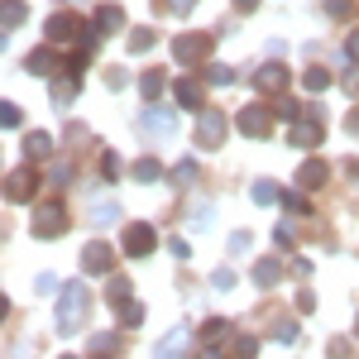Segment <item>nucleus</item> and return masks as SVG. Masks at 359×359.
Masks as SVG:
<instances>
[{
	"mask_svg": "<svg viewBox=\"0 0 359 359\" xmlns=\"http://www.w3.org/2000/svg\"><path fill=\"white\" fill-rule=\"evenodd\" d=\"M62 287H67V283H57L53 273H43V278H39V292H43V297H53V292H62Z\"/></svg>",
	"mask_w": 359,
	"mask_h": 359,
	"instance_id": "c9c22d12",
	"label": "nucleus"
},
{
	"mask_svg": "<svg viewBox=\"0 0 359 359\" xmlns=\"http://www.w3.org/2000/svg\"><path fill=\"white\" fill-rule=\"evenodd\" d=\"M311 306H316V292L302 287V292H297V311H311Z\"/></svg>",
	"mask_w": 359,
	"mask_h": 359,
	"instance_id": "79ce46f5",
	"label": "nucleus"
},
{
	"mask_svg": "<svg viewBox=\"0 0 359 359\" xmlns=\"http://www.w3.org/2000/svg\"><path fill=\"white\" fill-rule=\"evenodd\" d=\"M206 77H211V82H216V86L235 82V72H230V67H225V62H216V67H211V72H206Z\"/></svg>",
	"mask_w": 359,
	"mask_h": 359,
	"instance_id": "e433bc0d",
	"label": "nucleus"
},
{
	"mask_svg": "<svg viewBox=\"0 0 359 359\" xmlns=\"http://www.w3.org/2000/svg\"><path fill=\"white\" fill-rule=\"evenodd\" d=\"M168 5H172V15H192L196 0H168Z\"/></svg>",
	"mask_w": 359,
	"mask_h": 359,
	"instance_id": "a18cd8bd",
	"label": "nucleus"
},
{
	"mask_svg": "<svg viewBox=\"0 0 359 359\" xmlns=\"http://www.w3.org/2000/svg\"><path fill=\"white\" fill-rule=\"evenodd\" d=\"M139 125H144L149 135H172V130H177V111H163V106H149V111L139 115Z\"/></svg>",
	"mask_w": 359,
	"mask_h": 359,
	"instance_id": "6e6552de",
	"label": "nucleus"
},
{
	"mask_svg": "<svg viewBox=\"0 0 359 359\" xmlns=\"http://www.w3.org/2000/svg\"><path fill=\"white\" fill-rule=\"evenodd\" d=\"M235 5H240V10H254V5H259V0H235Z\"/></svg>",
	"mask_w": 359,
	"mask_h": 359,
	"instance_id": "8fccbe9b",
	"label": "nucleus"
},
{
	"mask_svg": "<svg viewBox=\"0 0 359 359\" xmlns=\"http://www.w3.org/2000/svg\"><path fill=\"white\" fill-rule=\"evenodd\" d=\"M25 15H29L25 0H5V34H10L15 25H25Z\"/></svg>",
	"mask_w": 359,
	"mask_h": 359,
	"instance_id": "b1692460",
	"label": "nucleus"
},
{
	"mask_svg": "<svg viewBox=\"0 0 359 359\" xmlns=\"http://www.w3.org/2000/svg\"><path fill=\"white\" fill-rule=\"evenodd\" d=\"M115 316H120L125 331H139V326H144V306H139V302H120V306H115Z\"/></svg>",
	"mask_w": 359,
	"mask_h": 359,
	"instance_id": "6ab92c4d",
	"label": "nucleus"
},
{
	"mask_svg": "<svg viewBox=\"0 0 359 359\" xmlns=\"http://www.w3.org/2000/svg\"><path fill=\"white\" fill-rule=\"evenodd\" d=\"M163 82H168V72H163V67H149V72L139 77V91H144V101H158Z\"/></svg>",
	"mask_w": 359,
	"mask_h": 359,
	"instance_id": "2eb2a0df",
	"label": "nucleus"
},
{
	"mask_svg": "<svg viewBox=\"0 0 359 359\" xmlns=\"http://www.w3.org/2000/svg\"><path fill=\"white\" fill-rule=\"evenodd\" d=\"M86 302H91L86 283H67V287L57 292V316H53V326H57L62 335H72L77 326H82V316H86Z\"/></svg>",
	"mask_w": 359,
	"mask_h": 359,
	"instance_id": "f257e3e1",
	"label": "nucleus"
},
{
	"mask_svg": "<svg viewBox=\"0 0 359 359\" xmlns=\"http://www.w3.org/2000/svg\"><path fill=\"white\" fill-rule=\"evenodd\" d=\"M245 249H249V235H245V230H240V235H230V254H245Z\"/></svg>",
	"mask_w": 359,
	"mask_h": 359,
	"instance_id": "c03bdc74",
	"label": "nucleus"
},
{
	"mask_svg": "<svg viewBox=\"0 0 359 359\" xmlns=\"http://www.w3.org/2000/svg\"><path fill=\"white\" fill-rule=\"evenodd\" d=\"M302 86L306 91H326V86H331V72H326V67H311V72L302 77Z\"/></svg>",
	"mask_w": 359,
	"mask_h": 359,
	"instance_id": "a878e982",
	"label": "nucleus"
},
{
	"mask_svg": "<svg viewBox=\"0 0 359 359\" xmlns=\"http://www.w3.org/2000/svg\"><path fill=\"white\" fill-rule=\"evenodd\" d=\"M144 48H154V29H135L130 34V53H144Z\"/></svg>",
	"mask_w": 359,
	"mask_h": 359,
	"instance_id": "7c9ffc66",
	"label": "nucleus"
},
{
	"mask_svg": "<svg viewBox=\"0 0 359 359\" xmlns=\"http://www.w3.org/2000/svg\"><path fill=\"white\" fill-rule=\"evenodd\" d=\"M283 206H287V211H297V216H306V211H311L302 192H283Z\"/></svg>",
	"mask_w": 359,
	"mask_h": 359,
	"instance_id": "f704fd0d",
	"label": "nucleus"
},
{
	"mask_svg": "<svg viewBox=\"0 0 359 359\" xmlns=\"http://www.w3.org/2000/svg\"><path fill=\"white\" fill-rule=\"evenodd\" d=\"M254 86H259V91H283V86H287V67H283V62H264V67L254 72Z\"/></svg>",
	"mask_w": 359,
	"mask_h": 359,
	"instance_id": "9d476101",
	"label": "nucleus"
},
{
	"mask_svg": "<svg viewBox=\"0 0 359 359\" xmlns=\"http://www.w3.org/2000/svg\"><path fill=\"white\" fill-rule=\"evenodd\" d=\"M235 125H240V135H249V139H264L269 130H273V111H269V106H245Z\"/></svg>",
	"mask_w": 359,
	"mask_h": 359,
	"instance_id": "20e7f679",
	"label": "nucleus"
},
{
	"mask_svg": "<svg viewBox=\"0 0 359 359\" xmlns=\"http://www.w3.org/2000/svg\"><path fill=\"white\" fill-rule=\"evenodd\" d=\"M187 345H192V331H187V326H172V331L158 340L154 359H182V355H187Z\"/></svg>",
	"mask_w": 359,
	"mask_h": 359,
	"instance_id": "0eeeda50",
	"label": "nucleus"
},
{
	"mask_svg": "<svg viewBox=\"0 0 359 359\" xmlns=\"http://www.w3.org/2000/svg\"><path fill=\"white\" fill-rule=\"evenodd\" d=\"M0 125H5V130H20V106H15V101L0 106Z\"/></svg>",
	"mask_w": 359,
	"mask_h": 359,
	"instance_id": "473e14b6",
	"label": "nucleus"
},
{
	"mask_svg": "<svg viewBox=\"0 0 359 359\" xmlns=\"http://www.w3.org/2000/svg\"><path fill=\"white\" fill-rule=\"evenodd\" d=\"M273 340H278V345H292V340H297V321H287V316H283V321L273 326Z\"/></svg>",
	"mask_w": 359,
	"mask_h": 359,
	"instance_id": "cd10ccee",
	"label": "nucleus"
},
{
	"mask_svg": "<svg viewBox=\"0 0 359 359\" xmlns=\"http://www.w3.org/2000/svg\"><path fill=\"white\" fill-rule=\"evenodd\" d=\"M57 359H77V355H57Z\"/></svg>",
	"mask_w": 359,
	"mask_h": 359,
	"instance_id": "3c124183",
	"label": "nucleus"
},
{
	"mask_svg": "<svg viewBox=\"0 0 359 359\" xmlns=\"http://www.w3.org/2000/svg\"><path fill=\"white\" fill-rule=\"evenodd\" d=\"M345 130H350V135H359V111H350V120H345Z\"/></svg>",
	"mask_w": 359,
	"mask_h": 359,
	"instance_id": "de8ad7c7",
	"label": "nucleus"
},
{
	"mask_svg": "<svg viewBox=\"0 0 359 359\" xmlns=\"http://www.w3.org/2000/svg\"><path fill=\"white\" fill-rule=\"evenodd\" d=\"M106 297H111L115 306H120V302H130V283H125V278H111V287H106Z\"/></svg>",
	"mask_w": 359,
	"mask_h": 359,
	"instance_id": "2f4dec72",
	"label": "nucleus"
},
{
	"mask_svg": "<svg viewBox=\"0 0 359 359\" xmlns=\"http://www.w3.org/2000/svg\"><path fill=\"white\" fill-rule=\"evenodd\" d=\"M206 53H211V34H177V39H172V57H177L182 67L201 62Z\"/></svg>",
	"mask_w": 359,
	"mask_h": 359,
	"instance_id": "7ed1b4c3",
	"label": "nucleus"
},
{
	"mask_svg": "<svg viewBox=\"0 0 359 359\" xmlns=\"http://www.w3.org/2000/svg\"><path fill=\"white\" fill-rule=\"evenodd\" d=\"M111 264H115L111 245H101V240H91V245L82 249V269H86V273H106Z\"/></svg>",
	"mask_w": 359,
	"mask_h": 359,
	"instance_id": "1a4fd4ad",
	"label": "nucleus"
},
{
	"mask_svg": "<svg viewBox=\"0 0 359 359\" xmlns=\"http://www.w3.org/2000/svg\"><path fill=\"white\" fill-rule=\"evenodd\" d=\"M172 91H177V106H187V111H206V106H201V86H196L192 77H187V82H177Z\"/></svg>",
	"mask_w": 359,
	"mask_h": 359,
	"instance_id": "dca6fc26",
	"label": "nucleus"
},
{
	"mask_svg": "<svg viewBox=\"0 0 359 359\" xmlns=\"http://www.w3.org/2000/svg\"><path fill=\"white\" fill-rule=\"evenodd\" d=\"M77 34H82V25L72 15H53L48 20V39H77Z\"/></svg>",
	"mask_w": 359,
	"mask_h": 359,
	"instance_id": "a211bd4d",
	"label": "nucleus"
},
{
	"mask_svg": "<svg viewBox=\"0 0 359 359\" xmlns=\"http://www.w3.org/2000/svg\"><path fill=\"white\" fill-rule=\"evenodd\" d=\"M249 196H254L259 206H273V201H283V192H278V182H269V177H259V182L249 187Z\"/></svg>",
	"mask_w": 359,
	"mask_h": 359,
	"instance_id": "aec40b11",
	"label": "nucleus"
},
{
	"mask_svg": "<svg viewBox=\"0 0 359 359\" xmlns=\"http://www.w3.org/2000/svg\"><path fill=\"white\" fill-rule=\"evenodd\" d=\"M158 245V235H154V225H144V221H135V225H125V254H130V259H144V254H149V249Z\"/></svg>",
	"mask_w": 359,
	"mask_h": 359,
	"instance_id": "39448f33",
	"label": "nucleus"
},
{
	"mask_svg": "<svg viewBox=\"0 0 359 359\" xmlns=\"http://www.w3.org/2000/svg\"><path fill=\"white\" fill-rule=\"evenodd\" d=\"M211 283H216V287H235V273H230V269H216Z\"/></svg>",
	"mask_w": 359,
	"mask_h": 359,
	"instance_id": "a19ab883",
	"label": "nucleus"
},
{
	"mask_svg": "<svg viewBox=\"0 0 359 359\" xmlns=\"http://www.w3.org/2000/svg\"><path fill=\"white\" fill-rule=\"evenodd\" d=\"M225 335H230V321L211 316V321H206V345H216V340H225Z\"/></svg>",
	"mask_w": 359,
	"mask_h": 359,
	"instance_id": "c756f323",
	"label": "nucleus"
},
{
	"mask_svg": "<svg viewBox=\"0 0 359 359\" xmlns=\"http://www.w3.org/2000/svg\"><path fill=\"white\" fill-rule=\"evenodd\" d=\"M115 216H120V206H115V201H96V206H91V221H96V225H111Z\"/></svg>",
	"mask_w": 359,
	"mask_h": 359,
	"instance_id": "393cba45",
	"label": "nucleus"
},
{
	"mask_svg": "<svg viewBox=\"0 0 359 359\" xmlns=\"http://www.w3.org/2000/svg\"><path fill=\"white\" fill-rule=\"evenodd\" d=\"M163 177V163L158 158H139L135 163V182H158Z\"/></svg>",
	"mask_w": 359,
	"mask_h": 359,
	"instance_id": "4be33fe9",
	"label": "nucleus"
},
{
	"mask_svg": "<svg viewBox=\"0 0 359 359\" xmlns=\"http://www.w3.org/2000/svg\"><path fill=\"white\" fill-rule=\"evenodd\" d=\"M273 240H278V245H283V249H292V225L283 221V225H278V230H273Z\"/></svg>",
	"mask_w": 359,
	"mask_h": 359,
	"instance_id": "ea45409f",
	"label": "nucleus"
},
{
	"mask_svg": "<svg viewBox=\"0 0 359 359\" xmlns=\"http://www.w3.org/2000/svg\"><path fill=\"white\" fill-rule=\"evenodd\" d=\"M168 249H172V259H192V245H187V240H172Z\"/></svg>",
	"mask_w": 359,
	"mask_h": 359,
	"instance_id": "37998d69",
	"label": "nucleus"
},
{
	"mask_svg": "<svg viewBox=\"0 0 359 359\" xmlns=\"http://www.w3.org/2000/svg\"><path fill=\"white\" fill-rule=\"evenodd\" d=\"M221 139H225V115L221 111H201L196 115V144H201V149H216Z\"/></svg>",
	"mask_w": 359,
	"mask_h": 359,
	"instance_id": "423d86ee",
	"label": "nucleus"
},
{
	"mask_svg": "<svg viewBox=\"0 0 359 359\" xmlns=\"http://www.w3.org/2000/svg\"><path fill=\"white\" fill-rule=\"evenodd\" d=\"M326 10H331L335 20H345V15H350V10H355V0H326Z\"/></svg>",
	"mask_w": 359,
	"mask_h": 359,
	"instance_id": "58836bf2",
	"label": "nucleus"
},
{
	"mask_svg": "<svg viewBox=\"0 0 359 359\" xmlns=\"http://www.w3.org/2000/svg\"><path fill=\"white\" fill-rule=\"evenodd\" d=\"M72 96H77V77H62V82L53 77V106H67Z\"/></svg>",
	"mask_w": 359,
	"mask_h": 359,
	"instance_id": "5701e85b",
	"label": "nucleus"
},
{
	"mask_svg": "<svg viewBox=\"0 0 359 359\" xmlns=\"http://www.w3.org/2000/svg\"><path fill=\"white\" fill-rule=\"evenodd\" d=\"M345 57H359V29L350 34V43H345Z\"/></svg>",
	"mask_w": 359,
	"mask_h": 359,
	"instance_id": "49530a36",
	"label": "nucleus"
},
{
	"mask_svg": "<svg viewBox=\"0 0 359 359\" xmlns=\"http://www.w3.org/2000/svg\"><path fill=\"white\" fill-rule=\"evenodd\" d=\"M39 240H53L67 230V211H62V201H48V206H34V225H29Z\"/></svg>",
	"mask_w": 359,
	"mask_h": 359,
	"instance_id": "f03ea898",
	"label": "nucleus"
},
{
	"mask_svg": "<svg viewBox=\"0 0 359 359\" xmlns=\"http://www.w3.org/2000/svg\"><path fill=\"white\" fill-rule=\"evenodd\" d=\"M326 172H331V168L321 163V158H306V163L297 168V187H302V192H311V187H326Z\"/></svg>",
	"mask_w": 359,
	"mask_h": 359,
	"instance_id": "f8f14e48",
	"label": "nucleus"
},
{
	"mask_svg": "<svg viewBox=\"0 0 359 359\" xmlns=\"http://www.w3.org/2000/svg\"><path fill=\"white\" fill-rule=\"evenodd\" d=\"M172 182H177V187L196 182V158H182V163H177V172H172Z\"/></svg>",
	"mask_w": 359,
	"mask_h": 359,
	"instance_id": "c85d7f7f",
	"label": "nucleus"
},
{
	"mask_svg": "<svg viewBox=\"0 0 359 359\" xmlns=\"http://www.w3.org/2000/svg\"><path fill=\"white\" fill-rule=\"evenodd\" d=\"M53 62H57L53 48H34V53L25 57V72H34V77H53Z\"/></svg>",
	"mask_w": 359,
	"mask_h": 359,
	"instance_id": "ddd939ff",
	"label": "nucleus"
},
{
	"mask_svg": "<svg viewBox=\"0 0 359 359\" xmlns=\"http://www.w3.org/2000/svg\"><path fill=\"white\" fill-rule=\"evenodd\" d=\"M101 172H106V177H120V158H115V154H101Z\"/></svg>",
	"mask_w": 359,
	"mask_h": 359,
	"instance_id": "4c0bfd02",
	"label": "nucleus"
},
{
	"mask_svg": "<svg viewBox=\"0 0 359 359\" xmlns=\"http://www.w3.org/2000/svg\"><path fill=\"white\" fill-rule=\"evenodd\" d=\"M235 355H240V359H254V355H259V340H254V335H240V340H235Z\"/></svg>",
	"mask_w": 359,
	"mask_h": 359,
	"instance_id": "72a5a7b5",
	"label": "nucleus"
},
{
	"mask_svg": "<svg viewBox=\"0 0 359 359\" xmlns=\"http://www.w3.org/2000/svg\"><path fill=\"white\" fill-rule=\"evenodd\" d=\"M196 359H225V355H221V350H216V345H206V350H201V355H196Z\"/></svg>",
	"mask_w": 359,
	"mask_h": 359,
	"instance_id": "09e8293b",
	"label": "nucleus"
},
{
	"mask_svg": "<svg viewBox=\"0 0 359 359\" xmlns=\"http://www.w3.org/2000/svg\"><path fill=\"white\" fill-rule=\"evenodd\" d=\"M254 283H259V287H278V283H283V264H278V259H259V264H254Z\"/></svg>",
	"mask_w": 359,
	"mask_h": 359,
	"instance_id": "4468645a",
	"label": "nucleus"
},
{
	"mask_svg": "<svg viewBox=\"0 0 359 359\" xmlns=\"http://www.w3.org/2000/svg\"><path fill=\"white\" fill-rule=\"evenodd\" d=\"M34 192V172H10V177H5V196H10V201H20V196H29Z\"/></svg>",
	"mask_w": 359,
	"mask_h": 359,
	"instance_id": "f3484780",
	"label": "nucleus"
},
{
	"mask_svg": "<svg viewBox=\"0 0 359 359\" xmlns=\"http://www.w3.org/2000/svg\"><path fill=\"white\" fill-rule=\"evenodd\" d=\"M115 345H120V340H115L111 331H101V335H91V355H115Z\"/></svg>",
	"mask_w": 359,
	"mask_h": 359,
	"instance_id": "bb28decb",
	"label": "nucleus"
},
{
	"mask_svg": "<svg viewBox=\"0 0 359 359\" xmlns=\"http://www.w3.org/2000/svg\"><path fill=\"white\" fill-rule=\"evenodd\" d=\"M321 135H326V130H321L316 120H302V125H292V130H287V144H292V149H316Z\"/></svg>",
	"mask_w": 359,
	"mask_h": 359,
	"instance_id": "9b49d317",
	"label": "nucleus"
},
{
	"mask_svg": "<svg viewBox=\"0 0 359 359\" xmlns=\"http://www.w3.org/2000/svg\"><path fill=\"white\" fill-rule=\"evenodd\" d=\"M48 154H53L48 135H25V158H48Z\"/></svg>",
	"mask_w": 359,
	"mask_h": 359,
	"instance_id": "412c9836",
	"label": "nucleus"
}]
</instances>
